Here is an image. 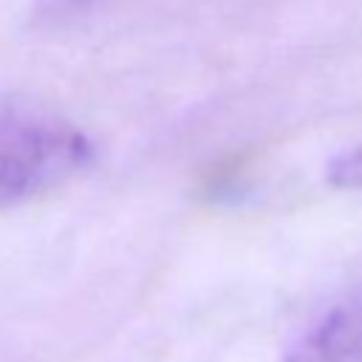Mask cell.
<instances>
[{
  "label": "cell",
  "instance_id": "1",
  "mask_svg": "<svg viewBox=\"0 0 362 362\" xmlns=\"http://www.w3.org/2000/svg\"><path fill=\"white\" fill-rule=\"evenodd\" d=\"M96 158L90 136L45 110H8L0 116V212L37 201Z\"/></svg>",
  "mask_w": 362,
  "mask_h": 362
},
{
  "label": "cell",
  "instance_id": "2",
  "mask_svg": "<svg viewBox=\"0 0 362 362\" xmlns=\"http://www.w3.org/2000/svg\"><path fill=\"white\" fill-rule=\"evenodd\" d=\"M283 362H362V277L291 339Z\"/></svg>",
  "mask_w": 362,
  "mask_h": 362
},
{
  "label": "cell",
  "instance_id": "3",
  "mask_svg": "<svg viewBox=\"0 0 362 362\" xmlns=\"http://www.w3.org/2000/svg\"><path fill=\"white\" fill-rule=\"evenodd\" d=\"M325 178L339 189H362V141L331 158V164L325 167Z\"/></svg>",
  "mask_w": 362,
  "mask_h": 362
},
{
  "label": "cell",
  "instance_id": "4",
  "mask_svg": "<svg viewBox=\"0 0 362 362\" xmlns=\"http://www.w3.org/2000/svg\"><path fill=\"white\" fill-rule=\"evenodd\" d=\"M45 3H48V8H51L54 14H65V11H74V8L85 6L88 0H45Z\"/></svg>",
  "mask_w": 362,
  "mask_h": 362
}]
</instances>
